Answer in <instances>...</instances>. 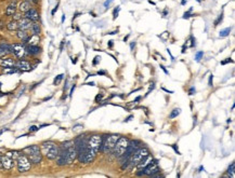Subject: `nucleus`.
<instances>
[{
  "mask_svg": "<svg viewBox=\"0 0 235 178\" xmlns=\"http://www.w3.org/2000/svg\"><path fill=\"white\" fill-rule=\"evenodd\" d=\"M134 47H136V42H132V43H131V44H130V49H131V51H133Z\"/></svg>",
  "mask_w": 235,
  "mask_h": 178,
  "instance_id": "c03bdc74",
  "label": "nucleus"
},
{
  "mask_svg": "<svg viewBox=\"0 0 235 178\" xmlns=\"http://www.w3.org/2000/svg\"><path fill=\"white\" fill-rule=\"evenodd\" d=\"M212 80H213V76H212V74H210L209 80H208V85H209V86H212Z\"/></svg>",
  "mask_w": 235,
  "mask_h": 178,
  "instance_id": "c9c22d12",
  "label": "nucleus"
},
{
  "mask_svg": "<svg viewBox=\"0 0 235 178\" xmlns=\"http://www.w3.org/2000/svg\"><path fill=\"white\" fill-rule=\"evenodd\" d=\"M21 18H22V15H21V14H14L13 15V21L18 22V21H20Z\"/></svg>",
  "mask_w": 235,
  "mask_h": 178,
  "instance_id": "473e14b6",
  "label": "nucleus"
},
{
  "mask_svg": "<svg viewBox=\"0 0 235 178\" xmlns=\"http://www.w3.org/2000/svg\"><path fill=\"white\" fill-rule=\"evenodd\" d=\"M0 163H1L2 167H3L4 170H11V168L14 166V160L9 158L8 155L1 157V159H0Z\"/></svg>",
  "mask_w": 235,
  "mask_h": 178,
  "instance_id": "9b49d317",
  "label": "nucleus"
},
{
  "mask_svg": "<svg viewBox=\"0 0 235 178\" xmlns=\"http://www.w3.org/2000/svg\"><path fill=\"white\" fill-rule=\"evenodd\" d=\"M231 30H232V28L231 27H227L225 29H222L221 32H220V33H219V36L220 37H227V36L230 35V33H231Z\"/></svg>",
  "mask_w": 235,
  "mask_h": 178,
  "instance_id": "a878e982",
  "label": "nucleus"
},
{
  "mask_svg": "<svg viewBox=\"0 0 235 178\" xmlns=\"http://www.w3.org/2000/svg\"><path fill=\"white\" fill-rule=\"evenodd\" d=\"M34 1H38V0H34Z\"/></svg>",
  "mask_w": 235,
  "mask_h": 178,
  "instance_id": "680f3d73",
  "label": "nucleus"
},
{
  "mask_svg": "<svg viewBox=\"0 0 235 178\" xmlns=\"http://www.w3.org/2000/svg\"><path fill=\"white\" fill-rule=\"evenodd\" d=\"M180 112H181V109H180V108H174L171 111V114H169V119H174V118H177L180 114Z\"/></svg>",
  "mask_w": 235,
  "mask_h": 178,
  "instance_id": "393cba45",
  "label": "nucleus"
},
{
  "mask_svg": "<svg viewBox=\"0 0 235 178\" xmlns=\"http://www.w3.org/2000/svg\"><path fill=\"white\" fill-rule=\"evenodd\" d=\"M26 53L29 55H37L38 53H40V48L37 45H28L26 48Z\"/></svg>",
  "mask_w": 235,
  "mask_h": 178,
  "instance_id": "a211bd4d",
  "label": "nucleus"
},
{
  "mask_svg": "<svg viewBox=\"0 0 235 178\" xmlns=\"http://www.w3.org/2000/svg\"><path fill=\"white\" fill-rule=\"evenodd\" d=\"M232 62H233V61H232V59L227 58V59H225V61H222V62H221V64H222V65H225V64H227V63H232Z\"/></svg>",
  "mask_w": 235,
  "mask_h": 178,
  "instance_id": "a19ab883",
  "label": "nucleus"
},
{
  "mask_svg": "<svg viewBox=\"0 0 235 178\" xmlns=\"http://www.w3.org/2000/svg\"><path fill=\"white\" fill-rule=\"evenodd\" d=\"M140 99H141V96H138V97H136V99L133 100V102H134V103H138V102H139V100H140Z\"/></svg>",
  "mask_w": 235,
  "mask_h": 178,
  "instance_id": "de8ad7c7",
  "label": "nucleus"
},
{
  "mask_svg": "<svg viewBox=\"0 0 235 178\" xmlns=\"http://www.w3.org/2000/svg\"><path fill=\"white\" fill-rule=\"evenodd\" d=\"M2 133H3V131H0V135H1Z\"/></svg>",
  "mask_w": 235,
  "mask_h": 178,
  "instance_id": "bf43d9fd",
  "label": "nucleus"
},
{
  "mask_svg": "<svg viewBox=\"0 0 235 178\" xmlns=\"http://www.w3.org/2000/svg\"><path fill=\"white\" fill-rule=\"evenodd\" d=\"M109 48L113 47V41H109Z\"/></svg>",
  "mask_w": 235,
  "mask_h": 178,
  "instance_id": "864d4df0",
  "label": "nucleus"
},
{
  "mask_svg": "<svg viewBox=\"0 0 235 178\" xmlns=\"http://www.w3.org/2000/svg\"><path fill=\"white\" fill-rule=\"evenodd\" d=\"M181 3H182V4H185V3H186V1H185V0H182V2H181Z\"/></svg>",
  "mask_w": 235,
  "mask_h": 178,
  "instance_id": "4d7b16f0",
  "label": "nucleus"
},
{
  "mask_svg": "<svg viewBox=\"0 0 235 178\" xmlns=\"http://www.w3.org/2000/svg\"><path fill=\"white\" fill-rule=\"evenodd\" d=\"M88 85H94V82H89V83H87Z\"/></svg>",
  "mask_w": 235,
  "mask_h": 178,
  "instance_id": "5fc2aeb1",
  "label": "nucleus"
},
{
  "mask_svg": "<svg viewBox=\"0 0 235 178\" xmlns=\"http://www.w3.org/2000/svg\"><path fill=\"white\" fill-rule=\"evenodd\" d=\"M109 35H116L117 33V30H115V32H112V33H109Z\"/></svg>",
  "mask_w": 235,
  "mask_h": 178,
  "instance_id": "603ef678",
  "label": "nucleus"
},
{
  "mask_svg": "<svg viewBox=\"0 0 235 178\" xmlns=\"http://www.w3.org/2000/svg\"><path fill=\"white\" fill-rule=\"evenodd\" d=\"M102 98H103V94H98L97 97H95V102L101 103V102H102Z\"/></svg>",
  "mask_w": 235,
  "mask_h": 178,
  "instance_id": "72a5a7b5",
  "label": "nucleus"
},
{
  "mask_svg": "<svg viewBox=\"0 0 235 178\" xmlns=\"http://www.w3.org/2000/svg\"><path fill=\"white\" fill-rule=\"evenodd\" d=\"M0 159H1V157H0Z\"/></svg>",
  "mask_w": 235,
  "mask_h": 178,
  "instance_id": "e2e57ef3",
  "label": "nucleus"
},
{
  "mask_svg": "<svg viewBox=\"0 0 235 178\" xmlns=\"http://www.w3.org/2000/svg\"><path fill=\"white\" fill-rule=\"evenodd\" d=\"M163 90H164L165 92H167V93H174V92H172V91H168L167 89H165V88H163Z\"/></svg>",
  "mask_w": 235,
  "mask_h": 178,
  "instance_id": "09e8293b",
  "label": "nucleus"
},
{
  "mask_svg": "<svg viewBox=\"0 0 235 178\" xmlns=\"http://www.w3.org/2000/svg\"><path fill=\"white\" fill-rule=\"evenodd\" d=\"M30 28H32L33 35H39V33H40V26H39V24L33 23L32 26H30Z\"/></svg>",
  "mask_w": 235,
  "mask_h": 178,
  "instance_id": "b1692460",
  "label": "nucleus"
},
{
  "mask_svg": "<svg viewBox=\"0 0 235 178\" xmlns=\"http://www.w3.org/2000/svg\"><path fill=\"white\" fill-rule=\"evenodd\" d=\"M191 11H192V9H191V10L189 11V12H185V13H184V15H183V18H190V16H192L191 14H190V12H191Z\"/></svg>",
  "mask_w": 235,
  "mask_h": 178,
  "instance_id": "4c0bfd02",
  "label": "nucleus"
},
{
  "mask_svg": "<svg viewBox=\"0 0 235 178\" xmlns=\"http://www.w3.org/2000/svg\"><path fill=\"white\" fill-rule=\"evenodd\" d=\"M106 74V73H105L104 70H101V71H99V73H98V74Z\"/></svg>",
  "mask_w": 235,
  "mask_h": 178,
  "instance_id": "8fccbe9b",
  "label": "nucleus"
},
{
  "mask_svg": "<svg viewBox=\"0 0 235 178\" xmlns=\"http://www.w3.org/2000/svg\"><path fill=\"white\" fill-rule=\"evenodd\" d=\"M203 56H204V52H203V51H198V52L195 54V61H196V62H200V58H201Z\"/></svg>",
  "mask_w": 235,
  "mask_h": 178,
  "instance_id": "c85d7f7f",
  "label": "nucleus"
},
{
  "mask_svg": "<svg viewBox=\"0 0 235 178\" xmlns=\"http://www.w3.org/2000/svg\"><path fill=\"white\" fill-rule=\"evenodd\" d=\"M0 28H2V22H0Z\"/></svg>",
  "mask_w": 235,
  "mask_h": 178,
  "instance_id": "13d9d810",
  "label": "nucleus"
},
{
  "mask_svg": "<svg viewBox=\"0 0 235 178\" xmlns=\"http://www.w3.org/2000/svg\"><path fill=\"white\" fill-rule=\"evenodd\" d=\"M95 155H97V153H95L94 151H93L92 149H91L90 147L88 146L87 148L85 149V150L81 151L80 153H78V155H77V158H78V161H79L80 163L89 164V163H91L93 160H94Z\"/></svg>",
  "mask_w": 235,
  "mask_h": 178,
  "instance_id": "423d86ee",
  "label": "nucleus"
},
{
  "mask_svg": "<svg viewBox=\"0 0 235 178\" xmlns=\"http://www.w3.org/2000/svg\"><path fill=\"white\" fill-rule=\"evenodd\" d=\"M119 135L118 134H112V135H103V145L101 151H103V153L105 155H109L113 151L115 147V144L118 140Z\"/></svg>",
  "mask_w": 235,
  "mask_h": 178,
  "instance_id": "20e7f679",
  "label": "nucleus"
},
{
  "mask_svg": "<svg viewBox=\"0 0 235 178\" xmlns=\"http://www.w3.org/2000/svg\"><path fill=\"white\" fill-rule=\"evenodd\" d=\"M131 119H132V115H129V117L128 118H127V119L126 120H125V122H128V121H130V120Z\"/></svg>",
  "mask_w": 235,
  "mask_h": 178,
  "instance_id": "49530a36",
  "label": "nucleus"
},
{
  "mask_svg": "<svg viewBox=\"0 0 235 178\" xmlns=\"http://www.w3.org/2000/svg\"><path fill=\"white\" fill-rule=\"evenodd\" d=\"M7 54H9V52L7 51V50H4L3 48L0 47V58H1V57H3V56H6Z\"/></svg>",
  "mask_w": 235,
  "mask_h": 178,
  "instance_id": "7c9ffc66",
  "label": "nucleus"
},
{
  "mask_svg": "<svg viewBox=\"0 0 235 178\" xmlns=\"http://www.w3.org/2000/svg\"><path fill=\"white\" fill-rule=\"evenodd\" d=\"M39 36L38 35H33L32 37L27 38V40H26L24 43H27L28 45H37L38 42H39Z\"/></svg>",
  "mask_w": 235,
  "mask_h": 178,
  "instance_id": "6ab92c4d",
  "label": "nucleus"
},
{
  "mask_svg": "<svg viewBox=\"0 0 235 178\" xmlns=\"http://www.w3.org/2000/svg\"><path fill=\"white\" fill-rule=\"evenodd\" d=\"M19 9H20V11L21 12H27L29 9H32L30 8V3L28 1H22L20 3V6H19Z\"/></svg>",
  "mask_w": 235,
  "mask_h": 178,
  "instance_id": "aec40b11",
  "label": "nucleus"
},
{
  "mask_svg": "<svg viewBox=\"0 0 235 178\" xmlns=\"http://www.w3.org/2000/svg\"><path fill=\"white\" fill-rule=\"evenodd\" d=\"M25 18L30 20L32 22H37L39 20V13L35 9H29L27 12H25Z\"/></svg>",
  "mask_w": 235,
  "mask_h": 178,
  "instance_id": "4468645a",
  "label": "nucleus"
},
{
  "mask_svg": "<svg viewBox=\"0 0 235 178\" xmlns=\"http://www.w3.org/2000/svg\"><path fill=\"white\" fill-rule=\"evenodd\" d=\"M32 21L28 20V18H22L20 21H18V25H19V29H22V30H27L30 28V26H32Z\"/></svg>",
  "mask_w": 235,
  "mask_h": 178,
  "instance_id": "ddd939ff",
  "label": "nucleus"
},
{
  "mask_svg": "<svg viewBox=\"0 0 235 178\" xmlns=\"http://www.w3.org/2000/svg\"><path fill=\"white\" fill-rule=\"evenodd\" d=\"M222 20H223V14H220L219 15V18H218V20L215 22V26H218L220 24V22H222Z\"/></svg>",
  "mask_w": 235,
  "mask_h": 178,
  "instance_id": "2f4dec72",
  "label": "nucleus"
},
{
  "mask_svg": "<svg viewBox=\"0 0 235 178\" xmlns=\"http://www.w3.org/2000/svg\"><path fill=\"white\" fill-rule=\"evenodd\" d=\"M0 96H2V94H1V93H0Z\"/></svg>",
  "mask_w": 235,
  "mask_h": 178,
  "instance_id": "052dcab7",
  "label": "nucleus"
},
{
  "mask_svg": "<svg viewBox=\"0 0 235 178\" xmlns=\"http://www.w3.org/2000/svg\"><path fill=\"white\" fill-rule=\"evenodd\" d=\"M63 78H64V74H59V76H57L56 78L54 79V82H53V84H54V85H57V84H59L60 82H61V81H62V79H63Z\"/></svg>",
  "mask_w": 235,
  "mask_h": 178,
  "instance_id": "cd10ccee",
  "label": "nucleus"
},
{
  "mask_svg": "<svg viewBox=\"0 0 235 178\" xmlns=\"http://www.w3.org/2000/svg\"><path fill=\"white\" fill-rule=\"evenodd\" d=\"M56 11H57V6L56 7V8H54V10H53V11H52V15H53V14H54V13H56Z\"/></svg>",
  "mask_w": 235,
  "mask_h": 178,
  "instance_id": "3c124183",
  "label": "nucleus"
},
{
  "mask_svg": "<svg viewBox=\"0 0 235 178\" xmlns=\"http://www.w3.org/2000/svg\"><path fill=\"white\" fill-rule=\"evenodd\" d=\"M12 45V53L15 55L18 58H23L26 54V48L23 44H19V43H14Z\"/></svg>",
  "mask_w": 235,
  "mask_h": 178,
  "instance_id": "9d476101",
  "label": "nucleus"
},
{
  "mask_svg": "<svg viewBox=\"0 0 235 178\" xmlns=\"http://www.w3.org/2000/svg\"><path fill=\"white\" fill-rule=\"evenodd\" d=\"M16 36H18L19 39L22 40V41H24V42H25L26 40H27V38H28V35H27V33H26V30H22V29L18 30Z\"/></svg>",
  "mask_w": 235,
  "mask_h": 178,
  "instance_id": "412c9836",
  "label": "nucleus"
},
{
  "mask_svg": "<svg viewBox=\"0 0 235 178\" xmlns=\"http://www.w3.org/2000/svg\"><path fill=\"white\" fill-rule=\"evenodd\" d=\"M24 155H26L32 164H39L42 160V153L40 151V148L37 145H33L29 147H26L23 149Z\"/></svg>",
  "mask_w": 235,
  "mask_h": 178,
  "instance_id": "f03ea898",
  "label": "nucleus"
},
{
  "mask_svg": "<svg viewBox=\"0 0 235 178\" xmlns=\"http://www.w3.org/2000/svg\"><path fill=\"white\" fill-rule=\"evenodd\" d=\"M94 61H93V65H97L98 63H99V62H100V58H101V57L100 56H97V57H94Z\"/></svg>",
  "mask_w": 235,
  "mask_h": 178,
  "instance_id": "79ce46f5",
  "label": "nucleus"
},
{
  "mask_svg": "<svg viewBox=\"0 0 235 178\" xmlns=\"http://www.w3.org/2000/svg\"><path fill=\"white\" fill-rule=\"evenodd\" d=\"M160 68H162V69H163V70H164V71H165V74H168V71L166 70V68H165V67H164V66H163V65H160Z\"/></svg>",
  "mask_w": 235,
  "mask_h": 178,
  "instance_id": "a18cd8bd",
  "label": "nucleus"
},
{
  "mask_svg": "<svg viewBox=\"0 0 235 178\" xmlns=\"http://www.w3.org/2000/svg\"><path fill=\"white\" fill-rule=\"evenodd\" d=\"M6 155H8L9 158L13 159V160H16V159H18L21 155V153L19 152V151L13 150V151H8V152L6 153Z\"/></svg>",
  "mask_w": 235,
  "mask_h": 178,
  "instance_id": "5701e85b",
  "label": "nucleus"
},
{
  "mask_svg": "<svg viewBox=\"0 0 235 178\" xmlns=\"http://www.w3.org/2000/svg\"><path fill=\"white\" fill-rule=\"evenodd\" d=\"M15 68L19 69L21 71H29L30 69V64L26 61H23V59H20L15 63Z\"/></svg>",
  "mask_w": 235,
  "mask_h": 178,
  "instance_id": "f8f14e48",
  "label": "nucleus"
},
{
  "mask_svg": "<svg viewBox=\"0 0 235 178\" xmlns=\"http://www.w3.org/2000/svg\"><path fill=\"white\" fill-rule=\"evenodd\" d=\"M152 160H153V158L151 157L150 155H148L147 157H145L144 159H142V160H141L140 162H139V164L136 165V167H138L139 170H142V168H143V167H145L146 165H147L148 163H150V162H151V161H152Z\"/></svg>",
  "mask_w": 235,
  "mask_h": 178,
  "instance_id": "f3484780",
  "label": "nucleus"
},
{
  "mask_svg": "<svg viewBox=\"0 0 235 178\" xmlns=\"http://www.w3.org/2000/svg\"><path fill=\"white\" fill-rule=\"evenodd\" d=\"M119 11H120V7H117V8H115L114 12H113V18H114V20H116V18H117Z\"/></svg>",
  "mask_w": 235,
  "mask_h": 178,
  "instance_id": "c756f323",
  "label": "nucleus"
},
{
  "mask_svg": "<svg viewBox=\"0 0 235 178\" xmlns=\"http://www.w3.org/2000/svg\"><path fill=\"white\" fill-rule=\"evenodd\" d=\"M154 88H155V84L154 83H151V85H150V89H148V91H147V93H146V95H148L151 93V91H153L154 90Z\"/></svg>",
  "mask_w": 235,
  "mask_h": 178,
  "instance_id": "f704fd0d",
  "label": "nucleus"
},
{
  "mask_svg": "<svg viewBox=\"0 0 235 178\" xmlns=\"http://www.w3.org/2000/svg\"><path fill=\"white\" fill-rule=\"evenodd\" d=\"M172 148H174V150L176 151V153H178V155H181V153H180V151H179V149L177 148V145H172Z\"/></svg>",
  "mask_w": 235,
  "mask_h": 178,
  "instance_id": "37998d69",
  "label": "nucleus"
},
{
  "mask_svg": "<svg viewBox=\"0 0 235 178\" xmlns=\"http://www.w3.org/2000/svg\"><path fill=\"white\" fill-rule=\"evenodd\" d=\"M16 6H18V4H16V1L11 2L6 9V15L7 16H13L14 14H15V11H16Z\"/></svg>",
  "mask_w": 235,
  "mask_h": 178,
  "instance_id": "dca6fc26",
  "label": "nucleus"
},
{
  "mask_svg": "<svg viewBox=\"0 0 235 178\" xmlns=\"http://www.w3.org/2000/svg\"><path fill=\"white\" fill-rule=\"evenodd\" d=\"M113 1H114V0H106V1H105V3H104V7H105V8H109V6L112 3Z\"/></svg>",
  "mask_w": 235,
  "mask_h": 178,
  "instance_id": "e433bc0d",
  "label": "nucleus"
},
{
  "mask_svg": "<svg viewBox=\"0 0 235 178\" xmlns=\"http://www.w3.org/2000/svg\"><path fill=\"white\" fill-rule=\"evenodd\" d=\"M0 66L3 68H13L15 67V62L12 58H0Z\"/></svg>",
  "mask_w": 235,
  "mask_h": 178,
  "instance_id": "2eb2a0df",
  "label": "nucleus"
},
{
  "mask_svg": "<svg viewBox=\"0 0 235 178\" xmlns=\"http://www.w3.org/2000/svg\"><path fill=\"white\" fill-rule=\"evenodd\" d=\"M141 172L138 173V175H147V176H155L158 172H159V167H158V162L153 159L145 167L140 170Z\"/></svg>",
  "mask_w": 235,
  "mask_h": 178,
  "instance_id": "6e6552de",
  "label": "nucleus"
},
{
  "mask_svg": "<svg viewBox=\"0 0 235 178\" xmlns=\"http://www.w3.org/2000/svg\"><path fill=\"white\" fill-rule=\"evenodd\" d=\"M37 130H39V127L35 126V125H33V126L29 127V132H35V131H37Z\"/></svg>",
  "mask_w": 235,
  "mask_h": 178,
  "instance_id": "58836bf2",
  "label": "nucleus"
},
{
  "mask_svg": "<svg viewBox=\"0 0 235 178\" xmlns=\"http://www.w3.org/2000/svg\"><path fill=\"white\" fill-rule=\"evenodd\" d=\"M195 92H196L195 88H194V86H192V88L190 89V91H189V94H190V95H193V94H194V93H195Z\"/></svg>",
  "mask_w": 235,
  "mask_h": 178,
  "instance_id": "ea45409f",
  "label": "nucleus"
},
{
  "mask_svg": "<svg viewBox=\"0 0 235 178\" xmlns=\"http://www.w3.org/2000/svg\"><path fill=\"white\" fill-rule=\"evenodd\" d=\"M128 38H129V36H127V37H125L124 41H127V40H128Z\"/></svg>",
  "mask_w": 235,
  "mask_h": 178,
  "instance_id": "6e6d98bb",
  "label": "nucleus"
},
{
  "mask_svg": "<svg viewBox=\"0 0 235 178\" xmlns=\"http://www.w3.org/2000/svg\"><path fill=\"white\" fill-rule=\"evenodd\" d=\"M129 144V139L125 136H119L118 140L116 141L115 144V147L113 149L112 152L114 153V155L116 158H120L124 155V153L126 152L127 150V147H128Z\"/></svg>",
  "mask_w": 235,
  "mask_h": 178,
  "instance_id": "39448f33",
  "label": "nucleus"
},
{
  "mask_svg": "<svg viewBox=\"0 0 235 178\" xmlns=\"http://www.w3.org/2000/svg\"><path fill=\"white\" fill-rule=\"evenodd\" d=\"M7 28H8V30H10V32H13V30H18L19 29L18 22H16V21L9 22V23L7 24Z\"/></svg>",
  "mask_w": 235,
  "mask_h": 178,
  "instance_id": "4be33fe9",
  "label": "nucleus"
},
{
  "mask_svg": "<svg viewBox=\"0 0 235 178\" xmlns=\"http://www.w3.org/2000/svg\"><path fill=\"white\" fill-rule=\"evenodd\" d=\"M102 145H103V135L94 134V135L90 136L89 138H88V146H89L95 153L100 152L101 149H102Z\"/></svg>",
  "mask_w": 235,
  "mask_h": 178,
  "instance_id": "0eeeda50",
  "label": "nucleus"
},
{
  "mask_svg": "<svg viewBox=\"0 0 235 178\" xmlns=\"http://www.w3.org/2000/svg\"><path fill=\"white\" fill-rule=\"evenodd\" d=\"M16 165H18V170L20 173H26L32 167V162L25 155H21L16 159Z\"/></svg>",
  "mask_w": 235,
  "mask_h": 178,
  "instance_id": "1a4fd4ad",
  "label": "nucleus"
},
{
  "mask_svg": "<svg viewBox=\"0 0 235 178\" xmlns=\"http://www.w3.org/2000/svg\"><path fill=\"white\" fill-rule=\"evenodd\" d=\"M150 155V151H148L147 148H143V147H140L138 150H136L131 155V157L129 158L128 160V167L129 168H133L134 166L139 164L142 159H144L145 157Z\"/></svg>",
  "mask_w": 235,
  "mask_h": 178,
  "instance_id": "7ed1b4c3",
  "label": "nucleus"
},
{
  "mask_svg": "<svg viewBox=\"0 0 235 178\" xmlns=\"http://www.w3.org/2000/svg\"><path fill=\"white\" fill-rule=\"evenodd\" d=\"M40 151H41L42 155H45L49 160H56L59 155V147L56 143L51 140L44 141L40 146Z\"/></svg>",
  "mask_w": 235,
  "mask_h": 178,
  "instance_id": "f257e3e1",
  "label": "nucleus"
},
{
  "mask_svg": "<svg viewBox=\"0 0 235 178\" xmlns=\"http://www.w3.org/2000/svg\"><path fill=\"white\" fill-rule=\"evenodd\" d=\"M234 166H235V163L232 162L231 164H230L229 168H227V174H229V176L232 177V178L235 177V175H234Z\"/></svg>",
  "mask_w": 235,
  "mask_h": 178,
  "instance_id": "bb28decb",
  "label": "nucleus"
}]
</instances>
